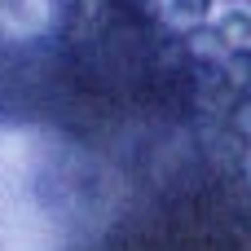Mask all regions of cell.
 <instances>
[{"mask_svg":"<svg viewBox=\"0 0 251 251\" xmlns=\"http://www.w3.org/2000/svg\"><path fill=\"white\" fill-rule=\"evenodd\" d=\"M181 4H185V9H203L207 0H181Z\"/></svg>","mask_w":251,"mask_h":251,"instance_id":"obj_1","label":"cell"}]
</instances>
